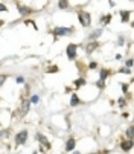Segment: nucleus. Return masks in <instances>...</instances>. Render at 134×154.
Wrapping results in <instances>:
<instances>
[{
  "label": "nucleus",
  "mask_w": 134,
  "mask_h": 154,
  "mask_svg": "<svg viewBox=\"0 0 134 154\" xmlns=\"http://www.w3.org/2000/svg\"><path fill=\"white\" fill-rule=\"evenodd\" d=\"M29 99H31V104H32V105H38V104H40V95H38V93H32V95L29 96Z\"/></svg>",
  "instance_id": "nucleus-21"
},
{
  "label": "nucleus",
  "mask_w": 134,
  "mask_h": 154,
  "mask_svg": "<svg viewBox=\"0 0 134 154\" xmlns=\"http://www.w3.org/2000/svg\"><path fill=\"white\" fill-rule=\"evenodd\" d=\"M131 14H132V11H129V9H120L119 11V17H120V23H129V18H131Z\"/></svg>",
  "instance_id": "nucleus-12"
},
{
  "label": "nucleus",
  "mask_w": 134,
  "mask_h": 154,
  "mask_svg": "<svg viewBox=\"0 0 134 154\" xmlns=\"http://www.w3.org/2000/svg\"><path fill=\"white\" fill-rule=\"evenodd\" d=\"M125 139H134V124L128 125V128L125 130Z\"/></svg>",
  "instance_id": "nucleus-17"
},
{
  "label": "nucleus",
  "mask_w": 134,
  "mask_h": 154,
  "mask_svg": "<svg viewBox=\"0 0 134 154\" xmlns=\"http://www.w3.org/2000/svg\"><path fill=\"white\" fill-rule=\"evenodd\" d=\"M116 43H117V46H120V48H122V46L125 45V35H119Z\"/></svg>",
  "instance_id": "nucleus-28"
},
{
  "label": "nucleus",
  "mask_w": 134,
  "mask_h": 154,
  "mask_svg": "<svg viewBox=\"0 0 134 154\" xmlns=\"http://www.w3.org/2000/svg\"><path fill=\"white\" fill-rule=\"evenodd\" d=\"M99 48H101V43L99 41H88L87 45L84 46V52H85V55H92Z\"/></svg>",
  "instance_id": "nucleus-10"
},
{
  "label": "nucleus",
  "mask_w": 134,
  "mask_h": 154,
  "mask_svg": "<svg viewBox=\"0 0 134 154\" xmlns=\"http://www.w3.org/2000/svg\"><path fill=\"white\" fill-rule=\"evenodd\" d=\"M75 149H76V137L70 136L69 139L65 140V143H64V152H67V154H72Z\"/></svg>",
  "instance_id": "nucleus-8"
},
{
  "label": "nucleus",
  "mask_w": 134,
  "mask_h": 154,
  "mask_svg": "<svg viewBox=\"0 0 134 154\" xmlns=\"http://www.w3.org/2000/svg\"><path fill=\"white\" fill-rule=\"evenodd\" d=\"M90 154H98V151H95V152H90Z\"/></svg>",
  "instance_id": "nucleus-37"
},
{
  "label": "nucleus",
  "mask_w": 134,
  "mask_h": 154,
  "mask_svg": "<svg viewBox=\"0 0 134 154\" xmlns=\"http://www.w3.org/2000/svg\"><path fill=\"white\" fill-rule=\"evenodd\" d=\"M56 6H58V9H69L70 3L67 2V0H59V2L56 3Z\"/></svg>",
  "instance_id": "nucleus-20"
},
{
  "label": "nucleus",
  "mask_w": 134,
  "mask_h": 154,
  "mask_svg": "<svg viewBox=\"0 0 134 154\" xmlns=\"http://www.w3.org/2000/svg\"><path fill=\"white\" fill-rule=\"evenodd\" d=\"M35 140H37L41 146H44V149H46V151H50V149H52L50 140L47 139V136L44 134V133H41V131H37V133H35Z\"/></svg>",
  "instance_id": "nucleus-6"
},
{
  "label": "nucleus",
  "mask_w": 134,
  "mask_h": 154,
  "mask_svg": "<svg viewBox=\"0 0 134 154\" xmlns=\"http://www.w3.org/2000/svg\"><path fill=\"white\" fill-rule=\"evenodd\" d=\"M87 69H88V70H96V69H99V63H98V61H95V60H92L90 63H88Z\"/></svg>",
  "instance_id": "nucleus-23"
},
{
  "label": "nucleus",
  "mask_w": 134,
  "mask_h": 154,
  "mask_svg": "<svg viewBox=\"0 0 134 154\" xmlns=\"http://www.w3.org/2000/svg\"><path fill=\"white\" fill-rule=\"evenodd\" d=\"M32 154H38V151H37V149H34V151H32Z\"/></svg>",
  "instance_id": "nucleus-36"
},
{
  "label": "nucleus",
  "mask_w": 134,
  "mask_h": 154,
  "mask_svg": "<svg viewBox=\"0 0 134 154\" xmlns=\"http://www.w3.org/2000/svg\"><path fill=\"white\" fill-rule=\"evenodd\" d=\"M117 105H119V108H125L126 105H128V98H125V96H120V98H117Z\"/></svg>",
  "instance_id": "nucleus-19"
},
{
  "label": "nucleus",
  "mask_w": 134,
  "mask_h": 154,
  "mask_svg": "<svg viewBox=\"0 0 134 154\" xmlns=\"http://www.w3.org/2000/svg\"><path fill=\"white\" fill-rule=\"evenodd\" d=\"M62 154H67V152H64V151H62Z\"/></svg>",
  "instance_id": "nucleus-38"
},
{
  "label": "nucleus",
  "mask_w": 134,
  "mask_h": 154,
  "mask_svg": "<svg viewBox=\"0 0 134 154\" xmlns=\"http://www.w3.org/2000/svg\"><path fill=\"white\" fill-rule=\"evenodd\" d=\"M119 85H120L122 93H123V95H128V92H129V82H120Z\"/></svg>",
  "instance_id": "nucleus-24"
},
{
  "label": "nucleus",
  "mask_w": 134,
  "mask_h": 154,
  "mask_svg": "<svg viewBox=\"0 0 134 154\" xmlns=\"http://www.w3.org/2000/svg\"><path fill=\"white\" fill-rule=\"evenodd\" d=\"M75 32V28L73 26H55L50 34L53 37V40H58V38H62V37H67Z\"/></svg>",
  "instance_id": "nucleus-1"
},
{
  "label": "nucleus",
  "mask_w": 134,
  "mask_h": 154,
  "mask_svg": "<svg viewBox=\"0 0 134 154\" xmlns=\"http://www.w3.org/2000/svg\"><path fill=\"white\" fill-rule=\"evenodd\" d=\"M128 116H129V113H126V112H123V113H122V118H123V119H126Z\"/></svg>",
  "instance_id": "nucleus-33"
},
{
  "label": "nucleus",
  "mask_w": 134,
  "mask_h": 154,
  "mask_svg": "<svg viewBox=\"0 0 134 154\" xmlns=\"http://www.w3.org/2000/svg\"><path fill=\"white\" fill-rule=\"evenodd\" d=\"M113 75V70L111 69H108V67H102V69H99V79L101 81H105L107 82V79Z\"/></svg>",
  "instance_id": "nucleus-14"
},
{
  "label": "nucleus",
  "mask_w": 134,
  "mask_h": 154,
  "mask_svg": "<svg viewBox=\"0 0 134 154\" xmlns=\"http://www.w3.org/2000/svg\"><path fill=\"white\" fill-rule=\"evenodd\" d=\"M59 72V67H58V66L56 64H50V66H47V67H46V73H58Z\"/></svg>",
  "instance_id": "nucleus-18"
},
{
  "label": "nucleus",
  "mask_w": 134,
  "mask_h": 154,
  "mask_svg": "<svg viewBox=\"0 0 134 154\" xmlns=\"http://www.w3.org/2000/svg\"><path fill=\"white\" fill-rule=\"evenodd\" d=\"M95 87H96L98 90H105L107 82H105V81H101V79H98V81H95Z\"/></svg>",
  "instance_id": "nucleus-22"
},
{
  "label": "nucleus",
  "mask_w": 134,
  "mask_h": 154,
  "mask_svg": "<svg viewBox=\"0 0 134 154\" xmlns=\"http://www.w3.org/2000/svg\"><path fill=\"white\" fill-rule=\"evenodd\" d=\"M6 78H8L6 75H2V78H0V82H2V85L5 84V81H6Z\"/></svg>",
  "instance_id": "nucleus-32"
},
{
  "label": "nucleus",
  "mask_w": 134,
  "mask_h": 154,
  "mask_svg": "<svg viewBox=\"0 0 134 154\" xmlns=\"http://www.w3.org/2000/svg\"><path fill=\"white\" fill-rule=\"evenodd\" d=\"M78 49H79V45L76 43H69L65 48V57L69 61H75L76 57H78Z\"/></svg>",
  "instance_id": "nucleus-4"
},
{
  "label": "nucleus",
  "mask_w": 134,
  "mask_h": 154,
  "mask_svg": "<svg viewBox=\"0 0 134 154\" xmlns=\"http://www.w3.org/2000/svg\"><path fill=\"white\" fill-rule=\"evenodd\" d=\"M122 58H123L122 54H116V55H114V60H116V61H119V60H122Z\"/></svg>",
  "instance_id": "nucleus-31"
},
{
  "label": "nucleus",
  "mask_w": 134,
  "mask_h": 154,
  "mask_svg": "<svg viewBox=\"0 0 134 154\" xmlns=\"http://www.w3.org/2000/svg\"><path fill=\"white\" fill-rule=\"evenodd\" d=\"M15 82H17V84H25V82H26V78L21 76V75H18V76L15 78Z\"/></svg>",
  "instance_id": "nucleus-29"
},
{
  "label": "nucleus",
  "mask_w": 134,
  "mask_h": 154,
  "mask_svg": "<svg viewBox=\"0 0 134 154\" xmlns=\"http://www.w3.org/2000/svg\"><path fill=\"white\" fill-rule=\"evenodd\" d=\"M69 104H70V107H78V105L82 104V99L78 96V93H72V95H70V101H69Z\"/></svg>",
  "instance_id": "nucleus-16"
},
{
  "label": "nucleus",
  "mask_w": 134,
  "mask_h": 154,
  "mask_svg": "<svg viewBox=\"0 0 134 154\" xmlns=\"http://www.w3.org/2000/svg\"><path fill=\"white\" fill-rule=\"evenodd\" d=\"M111 20H113V14H101L99 15V25H101V28L104 29L105 26H108L110 23H111Z\"/></svg>",
  "instance_id": "nucleus-11"
},
{
  "label": "nucleus",
  "mask_w": 134,
  "mask_h": 154,
  "mask_svg": "<svg viewBox=\"0 0 134 154\" xmlns=\"http://www.w3.org/2000/svg\"><path fill=\"white\" fill-rule=\"evenodd\" d=\"M15 6H17L18 14H20L21 17H23L25 20H26L28 17H31V15L35 12L32 6H28V5H25V3H20V2H17V3H15Z\"/></svg>",
  "instance_id": "nucleus-5"
},
{
  "label": "nucleus",
  "mask_w": 134,
  "mask_h": 154,
  "mask_svg": "<svg viewBox=\"0 0 134 154\" xmlns=\"http://www.w3.org/2000/svg\"><path fill=\"white\" fill-rule=\"evenodd\" d=\"M85 85H87V79H85L84 76H79V78L73 79V87H75L76 90L82 89V87H85Z\"/></svg>",
  "instance_id": "nucleus-15"
},
{
  "label": "nucleus",
  "mask_w": 134,
  "mask_h": 154,
  "mask_svg": "<svg viewBox=\"0 0 134 154\" xmlns=\"http://www.w3.org/2000/svg\"><path fill=\"white\" fill-rule=\"evenodd\" d=\"M0 11H2V12H6V11H8V6H6L5 3H0Z\"/></svg>",
  "instance_id": "nucleus-30"
},
{
  "label": "nucleus",
  "mask_w": 134,
  "mask_h": 154,
  "mask_svg": "<svg viewBox=\"0 0 134 154\" xmlns=\"http://www.w3.org/2000/svg\"><path fill=\"white\" fill-rule=\"evenodd\" d=\"M108 5H110L111 8H114V6H116V3H114V2H108Z\"/></svg>",
  "instance_id": "nucleus-34"
},
{
  "label": "nucleus",
  "mask_w": 134,
  "mask_h": 154,
  "mask_svg": "<svg viewBox=\"0 0 134 154\" xmlns=\"http://www.w3.org/2000/svg\"><path fill=\"white\" fill-rule=\"evenodd\" d=\"M78 20H79V25L82 28H92V14L85 11V9H78L76 11Z\"/></svg>",
  "instance_id": "nucleus-2"
},
{
  "label": "nucleus",
  "mask_w": 134,
  "mask_h": 154,
  "mask_svg": "<svg viewBox=\"0 0 134 154\" xmlns=\"http://www.w3.org/2000/svg\"><path fill=\"white\" fill-rule=\"evenodd\" d=\"M125 67H128V69L134 67V58H126L125 60Z\"/></svg>",
  "instance_id": "nucleus-27"
},
{
  "label": "nucleus",
  "mask_w": 134,
  "mask_h": 154,
  "mask_svg": "<svg viewBox=\"0 0 134 154\" xmlns=\"http://www.w3.org/2000/svg\"><path fill=\"white\" fill-rule=\"evenodd\" d=\"M117 73H122V75H131V73H132V70H131V69H128V67H125V66H122V67H119Z\"/></svg>",
  "instance_id": "nucleus-25"
},
{
  "label": "nucleus",
  "mask_w": 134,
  "mask_h": 154,
  "mask_svg": "<svg viewBox=\"0 0 134 154\" xmlns=\"http://www.w3.org/2000/svg\"><path fill=\"white\" fill-rule=\"evenodd\" d=\"M28 139H29V131L26 128L20 130V131H17V133L14 134V145L15 146H23V145H26Z\"/></svg>",
  "instance_id": "nucleus-3"
},
{
  "label": "nucleus",
  "mask_w": 134,
  "mask_h": 154,
  "mask_svg": "<svg viewBox=\"0 0 134 154\" xmlns=\"http://www.w3.org/2000/svg\"><path fill=\"white\" fill-rule=\"evenodd\" d=\"M31 99L29 98H26V96H23V98H21V102H20V116L21 118H26L28 116V113L31 112Z\"/></svg>",
  "instance_id": "nucleus-7"
},
{
  "label": "nucleus",
  "mask_w": 134,
  "mask_h": 154,
  "mask_svg": "<svg viewBox=\"0 0 134 154\" xmlns=\"http://www.w3.org/2000/svg\"><path fill=\"white\" fill-rule=\"evenodd\" d=\"M119 148L123 151V152H129L134 149V139H122L119 142Z\"/></svg>",
  "instance_id": "nucleus-9"
},
{
  "label": "nucleus",
  "mask_w": 134,
  "mask_h": 154,
  "mask_svg": "<svg viewBox=\"0 0 134 154\" xmlns=\"http://www.w3.org/2000/svg\"><path fill=\"white\" fill-rule=\"evenodd\" d=\"M129 26H131V28H134V20L131 21V25H129Z\"/></svg>",
  "instance_id": "nucleus-35"
},
{
  "label": "nucleus",
  "mask_w": 134,
  "mask_h": 154,
  "mask_svg": "<svg viewBox=\"0 0 134 154\" xmlns=\"http://www.w3.org/2000/svg\"><path fill=\"white\" fill-rule=\"evenodd\" d=\"M23 23H25V25H29V26H32L35 31H38V26H37V23H35L34 20H29V18H26V20H23Z\"/></svg>",
  "instance_id": "nucleus-26"
},
{
  "label": "nucleus",
  "mask_w": 134,
  "mask_h": 154,
  "mask_svg": "<svg viewBox=\"0 0 134 154\" xmlns=\"http://www.w3.org/2000/svg\"><path fill=\"white\" fill-rule=\"evenodd\" d=\"M102 32H104V29H102V28L93 29V31H92L90 34H88L87 40H88V41H98V40H99V37L102 35Z\"/></svg>",
  "instance_id": "nucleus-13"
}]
</instances>
